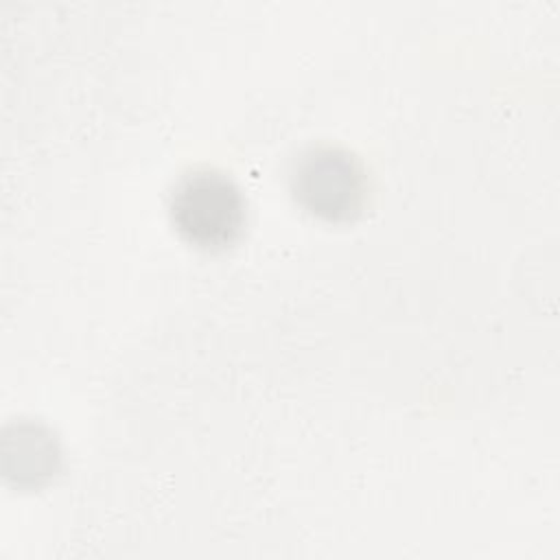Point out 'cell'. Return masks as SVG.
Returning a JSON list of instances; mask_svg holds the SVG:
<instances>
[{"label": "cell", "mask_w": 560, "mask_h": 560, "mask_svg": "<svg viewBox=\"0 0 560 560\" xmlns=\"http://www.w3.org/2000/svg\"><path fill=\"white\" fill-rule=\"evenodd\" d=\"M168 217L186 243L217 252L241 238L247 221V201L228 173L199 166L186 171L173 184Z\"/></svg>", "instance_id": "1"}, {"label": "cell", "mask_w": 560, "mask_h": 560, "mask_svg": "<svg viewBox=\"0 0 560 560\" xmlns=\"http://www.w3.org/2000/svg\"><path fill=\"white\" fill-rule=\"evenodd\" d=\"M289 188L306 212L326 221H348L363 210L370 179L352 151L335 144H315L293 160Z\"/></svg>", "instance_id": "2"}, {"label": "cell", "mask_w": 560, "mask_h": 560, "mask_svg": "<svg viewBox=\"0 0 560 560\" xmlns=\"http://www.w3.org/2000/svg\"><path fill=\"white\" fill-rule=\"evenodd\" d=\"M18 481L46 479L57 470L59 451L50 431L37 424H18Z\"/></svg>", "instance_id": "3"}]
</instances>
